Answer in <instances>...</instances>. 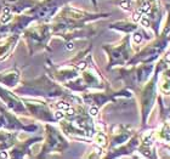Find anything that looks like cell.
<instances>
[{
    "instance_id": "3",
    "label": "cell",
    "mask_w": 170,
    "mask_h": 159,
    "mask_svg": "<svg viewBox=\"0 0 170 159\" xmlns=\"http://www.w3.org/2000/svg\"><path fill=\"white\" fill-rule=\"evenodd\" d=\"M169 44H170V38L167 34L160 32L158 37H155L152 41H149L140 51L135 52V55L129 61L128 65L134 66L137 63H153L164 53Z\"/></svg>"
},
{
    "instance_id": "1",
    "label": "cell",
    "mask_w": 170,
    "mask_h": 159,
    "mask_svg": "<svg viewBox=\"0 0 170 159\" xmlns=\"http://www.w3.org/2000/svg\"><path fill=\"white\" fill-rule=\"evenodd\" d=\"M168 65L165 63L163 58H158V62L155 63L154 72L144 85L137 89L139 91V100H140V107H141V122L142 126H145L148 122V117L151 114L152 109L158 100V79L160 73L167 69Z\"/></svg>"
},
{
    "instance_id": "9",
    "label": "cell",
    "mask_w": 170,
    "mask_h": 159,
    "mask_svg": "<svg viewBox=\"0 0 170 159\" xmlns=\"http://www.w3.org/2000/svg\"><path fill=\"white\" fill-rule=\"evenodd\" d=\"M111 29L114 31H118L121 33H125V34H133L135 31L139 29V23H135L130 19H124V21H118V22H114L110 26Z\"/></svg>"
},
{
    "instance_id": "6",
    "label": "cell",
    "mask_w": 170,
    "mask_h": 159,
    "mask_svg": "<svg viewBox=\"0 0 170 159\" xmlns=\"http://www.w3.org/2000/svg\"><path fill=\"white\" fill-rule=\"evenodd\" d=\"M45 130H46V140L43 148V153L63 152L68 147V141L56 128L51 125H46Z\"/></svg>"
},
{
    "instance_id": "10",
    "label": "cell",
    "mask_w": 170,
    "mask_h": 159,
    "mask_svg": "<svg viewBox=\"0 0 170 159\" xmlns=\"http://www.w3.org/2000/svg\"><path fill=\"white\" fill-rule=\"evenodd\" d=\"M19 80V71L11 69L5 73H0V83L8 87H13Z\"/></svg>"
},
{
    "instance_id": "7",
    "label": "cell",
    "mask_w": 170,
    "mask_h": 159,
    "mask_svg": "<svg viewBox=\"0 0 170 159\" xmlns=\"http://www.w3.org/2000/svg\"><path fill=\"white\" fill-rule=\"evenodd\" d=\"M135 134V131L129 126V125H114L111 134L108 135V146H110V151L113 148H117L121 144L126 143L131 139V136Z\"/></svg>"
},
{
    "instance_id": "2",
    "label": "cell",
    "mask_w": 170,
    "mask_h": 159,
    "mask_svg": "<svg viewBox=\"0 0 170 159\" xmlns=\"http://www.w3.org/2000/svg\"><path fill=\"white\" fill-rule=\"evenodd\" d=\"M102 49L108 55L107 69H112L117 66H126L136 52L131 43V34H125L118 44H105Z\"/></svg>"
},
{
    "instance_id": "11",
    "label": "cell",
    "mask_w": 170,
    "mask_h": 159,
    "mask_svg": "<svg viewBox=\"0 0 170 159\" xmlns=\"http://www.w3.org/2000/svg\"><path fill=\"white\" fill-rule=\"evenodd\" d=\"M158 91L162 96H170V77L165 73L159 75Z\"/></svg>"
},
{
    "instance_id": "4",
    "label": "cell",
    "mask_w": 170,
    "mask_h": 159,
    "mask_svg": "<svg viewBox=\"0 0 170 159\" xmlns=\"http://www.w3.org/2000/svg\"><path fill=\"white\" fill-rule=\"evenodd\" d=\"M23 37L28 44L31 56H33L37 51L40 50H50L47 44H49L50 38L52 37L51 26L49 22H40L39 26L24 29Z\"/></svg>"
},
{
    "instance_id": "8",
    "label": "cell",
    "mask_w": 170,
    "mask_h": 159,
    "mask_svg": "<svg viewBox=\"0 0 170 159\" xmlns=\"http://www.w3.org/2000/svg\"><path fill=\"white\" fill-rule=\"evenodd\" d=\"M19 35L21 34H11V35L0 38V61H4L10 56V53L15 49L16 43L19 39Z\"/></svg>"
},
{
    "instance_id": "5",
    "label": "cell",
    "mask_w": 170,
    "mask_h": 159,
    "mask_svg": "<svg viewBox=\"0 0 170 159\" xmlns=\"http://www.w3.org/2000/svg\"><path fill=\"white\" fill-rule=\"evenodd\" d=\"M71 0H45L28 10V15L40 22H50L58 10Z\"/></svg>"
}]
</instances>
